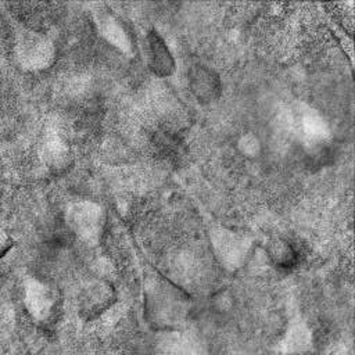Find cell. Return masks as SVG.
<instances>
[{
    "label": "cell",
    "instance_id": "9",
    "mask_svg": "<svg viewBox=\"0 0 355 355\" xmlns=\"http://www.w3.org/2000/svg\"><path fill=\"white\" fill-rule=\"evenodd\" d=\"M100 35L119 51L129 54L132 51V37L122 24V21L115 17L111 11H100L96 19Z\"/></svg>",
    "mask_w": 355,
    "mask_h": 355
},
{
    "label": "cell",
    "instance_id": "4",
    "mask_svg": "<svg viewBox=\"0 0 355 355\" xmlns=\"http://www.w3.org/2000/svg\"><path fill=\"white\" fill-rule=\"evenodd\" d=\"M116 302V291L114 286L101 279L86 282L76 295V311L86 320H96L112 309Z\"/></svg>",
    "mask_w": 355,
    "mask_h": 355
},
{
    "label": "cell",
    "instance_id": "10",
    "mask_svg": "<svg viewBox=\"0 0 355 355\" xmlns=\"http://www.w3.org/2000/svg\"><path fill=\"white\" fill-rule=\"evenodd\" d=\"M313 345L312 330L305 322H294L279 340L276 349L282 355H301L311 351Z\"/></svg>",
    "mask_w": 355,
    "mask_h": 355
},
{
    "label": "cell",
    "instance_id": "11",
    "mask_svg": "<svg viewBox=\"0 0 355 355\" xmlns=\"http://www.w3.org/2000/svg\"><path fill=\"white\" fill-rule=\"evenodd\" d=\"M266 252L270 262L280 269L293 268L298 259V255L294 247L288 241L282 239L272 240L266 247Z\"/></svg>",
    "mask_w": 355,
    "mask_h": 355
},
{
    "label": "cell",
    "instance_id": "1",
    "mask_svg": "<svg viewBox=\"0 0 355 355\" xmlns=\"http://www.w3.org/2000/svg\"><path fill=\"white\" fill-rule=\"evenodd\" d=\"M191 305L190 293L168 277H154L144 288V319L155 331H178L186 324Z\"/></svg>",
    "mask_w": 355,
    "mask_h": 355
},
{
    "label": "cell",
    "instance_id": "5",
    "mask_svg": "<svg viewBox=\"0 0 355 355\" xmlns=\"http://www.w3.org/2000/svg\"><path fill=\"white\" fill-rule=\"evenodd\" d=\"M25 305L28 312L37 322L50 320L57 309V295L47 283L31 279L25 286Z\"/></svg>",
    "mask_w": 355,
    "mask_h": 355
},
{
    "label": "cell",
    "instance_id": "7",
    "mask_svg": "<svg viewBox=\"0 0 355 355\" xmlns=\"http://www.w3.org/2000/svg\"><path fill=\"white\" fill-rule=\"evenodd\" d=\"M144 54L147 67L154 75L166 78L175 72V58L164 37L155 29H151L146 35Z\"/></svg>",
    "mask_w": 355,
    "mask_h": 355
},
{
    "label": "cell",
    "instance_id": "2",
    "mask_svg": "<svg viewBox=\"0 0 355 355\" xmlns=\"http://www.w3.org/2000/svg\"><path fill=\"white\" fill-rule=\"evenodd\" d=\"M209 243L215 261L227 272L240 270L250 259L254 248V241L248 234L227 227L212 230Z\"/></svg>",
    "mask_w": 355,
    "mask_h": 355
},
{
    "label": "cell",
    "instance_id": "12",
    "mask_svg": "<svg viewBox=\"0 0 355 355\" xmlns=\"http://www.w3.org/2000/svg\"><path fill=\"white\" fill-rule=\"evenodd\" d=\"M44 155H46V159H47L50 168L60 169L68 164L69 153H68L67 144L55 137V140H51L44 147Z\"/></svg>",
    "mask_w": 355,
    "mask_h": 355
},
{
    "label": "cell",
    "instance_id": "13",
    "mask_svg": "<svg viewBox=\"0 0 355 355\" xmlns=\"http://www.w3.org/2000/svg\"><path fill=\"white\" fill-rule=\"evenodd\" d=\"M14 247V240L12 237L3 229L0 227V259L7 255V252Z\"/></svg>",
    "mask_w": 355,
    "mask_h": 355
},
{
    "label": "cell",
    "instance_id": "3",
    "mask_svg": "<svg viewBox=\"0 0 355 355\" xmlns=\"http://www.w3.org/2000/svg\"><path fill=\"white\" fill-rule=\"evenodd\" d=\"M65 222L78 240L87 245H97L105 227V211L94 201L80 200L67 208Z\"/></svg>",
    "mask_w": 355,
    "mask_h": 355
},
{
    "label": "cell",
    "instance_id": "8",
    "mask_svg": "<svg viewBox=\"0 0 355 355\" xmlns=\"http://www.w3.org/2000/svg\"><path fill=\"white\" fill-rule=\"evenodd\" d=\"M187 83L191 94L198 103H212L219 98L222 82L219 76L207 65H193L187 72Z\"/></svg>",
    "mask_w": 355,
    "mask_h": 355
},
{
    "label": "cell",
    "instance_id": "6",
    "mask_svg": "<svg viewBox=\"0 0 355 355\" xmlns=\"http://www.w3.org/2000/svg\"><path fill=\"white\" fill-rule=\"evenodd\" d=\"M21 64L31 69H43L54 60L53 43L39 31H29L19 43Z\"/></svg>",
    "mask_w": 355,
    "mask_h": 355
}]
</instances>
